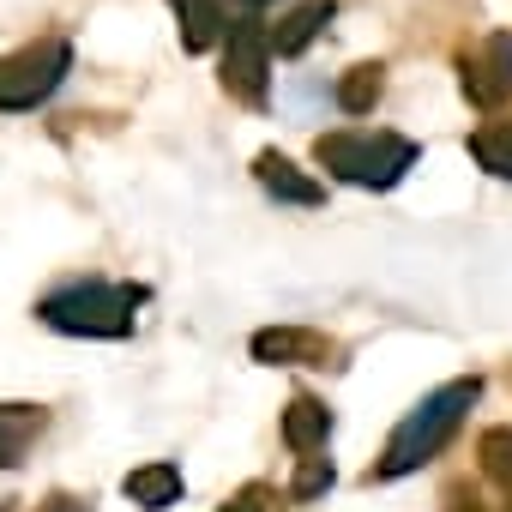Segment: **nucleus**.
Masks as SVG:
<instances>
[{
	"label": "nucleus",
	"mask_w": 512,
	"mask_h": 512,
	"mask_svg": "<svg viewBox=\"0 0 512 512\" xmlns=\"http://www.w3.org/2000/svg\"><path fill=\"white\" fill-rule=\"evenodd\" d=\"M470 157H476L482 169H494V175H506V181H512V121L470 133Z\"/></svg>",
	"instance_id": "2eb2a0df"
},
{
	"label": "nucleus",
	"mask_w": 512,
	"mask_h": 512,
	"mask_svg": "<svg viewBox=\"0 0 512 512\" xmlns=\"http://www.w3.org/2000/svg\"><path fill=\"white\" fill-rule=\"evenodd\" d=\"M314 157H320V169H332L338 181L386 193V187H398V181L416 169L422 151H416V139H404V133H368V127H350V133H320Z\"/></svg>",
	"instance_id": "7ed1b4c3"
},
{
	"label": "nucleus",
	"mask_w": 512,
	"mask_h": 512,
	"mask_svg": "<svg viewBox=\"0 0 512 512\" xmlns=\"http://www.w3.org/2000/svg\"><path fill=\"white\" fill-rule=\"evenodd\" d=\"M266 73H272V31L260 19L229 25L223 43V91L241 103H266Z\"/></svg>",
	"instance_id": "39448f33"
},
{
	"label": "nucleus",
	"mask_w": 512,
	"mask_h": 512,
	"mask_svg": "<svg viewBox=\"0 0 512 512\" xmlns=\"http://www.w3.org/2000/svg\"><path fill=\"white\" fill-rule=\"evenodd\" d=\"M326 488H332V464H326V458H302L290 494H296V500H314V494H326Z\"/></svg>",
	"instance_id": "f3484780"
},
{
	"label": "nucleus",
	"mask_w": 512,
	"mask_h": 512,
	"mask_svg": "<svg viewBox=\"0 0 512 512\" xmlns=\"http://www.w3.org/2000/svg\"><path fill=\"white\" fill-rule=\"evenodd\" d=\"M332 13H338L332 0H302V7H296V13L272 31V55H302V49H308V43L332 25Z\"/></svg>",
	"instance_id": "ddd939ff"
},
{
	"label": "nucleus",
	"mask_w": 512,
	"mask_h": 512,
	"mask_svg": "<svg viewBox=\"0 0 512 512\" xmlns=\"http://www.w3.org/2000/svg\"><path fill=\"white\" fill-rule=\"evenodd\" d=\"M482 470L512 494V428H488L482 434Z\"/></svg>",
	"instance_id": "dca6fc26"
},
{
	"label": "nucleus",
	"mask_w": 512,
	"mask_h": 512,
	"mask_svg": "<svg viewBox=\"0 0 512 512\" xmlns=\"http://www.w3.org/2000/svg\"><path fill=\"white\" fill-rule=\"evenodd\" d=\"M380 91H386V67H380V61H374V67H350L344 85H338V109H344V115H368V109L380 103Z\"/></svg>",
	"instance_id": "4468645a"
},
{
	"label": "nucleus",
	"mask_w": 512,
	"mask_h": 512,
	"mask_svg": "<svg viewBox=\"0 0 512 512\" xmlns=\"http://www.w3.org/2000/svg\"><path fill=\"white\" fill-rule=\"evenodd\" d=\"M127 500L133 506H145V512H163V506H175L181 500V464H169V458H157V464H139V470H127Z\"/></svg>",
	"instance_id": "9d476101"
},
{
	"label": "nucleus",
	"mask_w": 512,
	"mask_h": 512,
	"mask_svg": "<svg viewBox=\"0 0 512 512\" xmlns=\"http://www.w3.org/2000/svg\"><path fill=\"white\" fill-rule=\"evenodd\" d=\"M326 434H332V410L320 404V398H290V410H284V446L296 452V458H314L320 446H326Z\"/></svg>",
	"instance_id": "1a4fd4ad"
},
{
	"label": "nucleus",
	"mask_w": 512,
	"mask_h": 512,
	"mask_svg": "<svg viewBox=\"0 0 512 512\" xmlns=\"http://www.w3.org/2000/svg\"><path fill=\"white\" fill-rule=\"evenodd\" d=\"M253 175H260V187L272 193V199H290V205H320L326 199V187L314 181V175H302L290 157H278V151H260L253 157Z\"/></svg>",
	"instance_id": "6e6552de"
},
{
	"label": "nucleus",
	"mask_w": 512,
	"mask_h": 512,
	"mask_svg": "<svg viewBox=\"0 0 512 512\" xmlns=\"http://www.w3.org/2000/svg\"><path fill=\"white\" fill-rule=\"evenodd\" d=\"M253 356L260 362H284V368H320L332 356V344L320 332H302V326H272V332H253Z\"/></svg>",
	"instance_id": "0eeeda50"
},
{
	"label": "nucleus",
	"mask_w": 512,
	"mask_h": 512,
	"mask_svg": "<svg viewBox=\"0 0 512 512\" xmlns=\"http://www.w3.org/2000/svg\"><path fill=\"white\" fill-rule=\"evenodd\" d=\"M482 398V380L470 374V380H446V386H434L398 428H392V440H386V458H380V476L392 482V476H410V470H422L428 458H440V446L458 434V422H464V410Z\"/></svg>",
	"instance_id": "f03ea898"
},
{
	"label": "nucleus",
	"mask_w": 512,
	"mask_h": 512,
	"mask_svg": "<svg viewBox=\"0 0 512 512\" xmlns=\"http://www.w3.org/2000/svg\"><path fill=\"white\" fill-rule=\"evenodd\" d=\"M458 79L476 109H500L512 97V37H482L476 49H464Z\"/></svg>",
	"instance_id": "423d86ee"
},
{
	"label": "nucleus",
	"mask_w": 512,
	"mask_h": 512,
	"mask_svg": "<svg viewBox=\"0 0 512 512\" xmlns=\"http://www.w3.org/2000/svg\"><path fill=\"white\" fill-rule=\"evenodd\" d=\"M175 19H181V49L187 55H205L223 43V7L217 0H169Z\"/></svg>",
	"instance_id": "f8f14e48"
},
{
	"label": "nucleus",
	"mask_w": 512,
	"mask_h": 512,
	"mask_svg": "<svg viewBox=\"0 0 512 512\" xmlns=\"http://www.w3.org/2000/svg\"><path fill=\"white\" fill-rule=\"evenodd\" d=\"M43 428H49V416L37 404H0V470L25 464V452H31V440Z\"/></svg>",
	"instance_id": "9b49d317"
},
{
	"label": "nucleus",
	"mask_w": 512,
	"mask_h": 512,
	"mask_svg": "<svg viewBox=\"0 0 512 512\" xmlns=\"http://www.w3.org/2000/svg\"><path fill=\"white\" fill-rule=\"evenodd\" d=\"M37 512H91V506H85V500H67V494H55V500H43Z\"/></svg>",
	"instance_id": "a211bd4d"
},
{
	"label": "nucleus",
	"mask_w": 512,
	"mask_h": 512,
	"mask_svg": "<svg viewBox=\"0 0 512 512\" xmlns=\"http://www.w3.org/2000/svg\"><path fill=\"white\" fill-rule=\"evenodd\" d=\"M145 308V290L139 284H109V278H79V284H61L37 302V320L67 332V338H127L133 320Z\"/></svg>",
	"instance_id": "f257e3e1"
},
{
	"label": "nucleus",
	"mask_w": 512,
	"mask_h": 512,
	"mask_svg": "<svg viewBox=\"0 0 512 512\" xmlns=\"http://www.w3.org/2000/svg\"><path fill=\"white\" fill-rule=\"evenodd\" d=\"M241 7H272V0H241Z\"/></svg>",
	"instance_id": "aec40b11"
},
{
	"label": "nucleus",
	"mask_w": 512,
	"mask_h": 512,
	"mask_svg": "<svg viewBox=\"0 0 512 512\" xmlns=\"http://www.w3.org/2000/svg\"><path fill=\"white\" fill-rule=\"evenodd\" d=\"M223 512H260V506H253V494H247V500H235V506H223Z\"/></svg>",
	"instance_id": "6ab92c4d"
},
{
	"label": "nucleus",
	"mask_w": 512,
	"mask_h": 512,
	"mask_svg": "<svg viewBox=\"0 0 512 512\" xmlns=\"http://www.w3.org/2000/svg\"><path fill=\"white\" fill-rule=\"evenodd\" d=\"M0 512H7V506H0Z\"/></svg>",
	"instance_id": "412c9836"
},
{
	"label": "nucleus",
	"mask_w": 512,
	"mask_h": 512,
	"mask_svg": "<svg viewBox=\"0 0 512 512\" xmlns=\"http://www.w3.org/2000/svg\"><path fill=\"white\" fill-rule=\"evenodd\" d=\"M73 73V49L61 37H37L13 55H0V109H37L61 91V79Z\"/></svg>",
	"instance_id": "20e7f679"
}]
</instances>
